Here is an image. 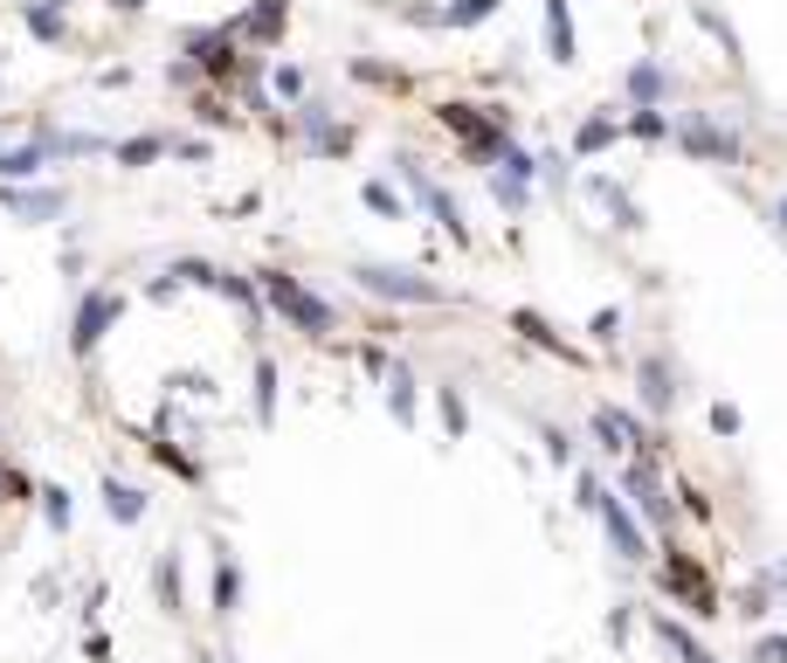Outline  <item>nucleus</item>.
I'll return each instance as SVG.
<instances>
[{
	"instance_id": "25",
	"label": "nucleus",
	"mask_w": 787,
	"mask_h": 663,
	"mask_svg": "<svg viewBox=\"0 0 787 663\" xmlns=\"http://www.w3.org/2000/svg\"><path fill=\"white\" fill-rule=\"evenodd\" d=\"M366 208H374V215H394V221H401V200H394V187H387V181H366Z\"/></svg>"
},
{
	"instance_id": "24",
	"label": "nucleus",
	"mask_w": 787,
	"mask_h": 663,
	"mask_svg": "<svg viewBox=\"0 0 787 663\" xmlns=\"http://www.w3.org/2000/svg\"><path fill=\"white\" fill-rule=\"evenodd\" d=\"M160 139H131V145H118V166H145V160H160Z\"/></svg>"
},
{
	"instance_id": "6",
	"label": "nucleus",
	"mask_w": 787,
	"mask_h": 663,
	"mask_svg": "<svg viewBox=\"0 0 787 663\" xmlns=\"http://www.w3.org/2000/svg\"><path fill=\"white\" fill-rule=\"evenodd\" d=\"M594 512L608 519V540H615V553H622V559H649V546H643V525L622 512V498H608V491H601V504H594Z\"/></svg>"
},
{
	"instance_id": "4",
	"label": "nucleus",
	"mask_w": 787,
	"mask_h": 663,
	"mask_svg": "<svg viewBox=\"0 0 787 663\" xmlns=\"http://www.w3.org/2000/svg\"><path fill=\"white\" fill-rule=\"evenodd\" d=\"M435 118L450 124V132H456L470 152H505V139H497V124H484V118H477V105H442Z\"/></svg>"
},
{
	"instance_id": "31",
	"label": "nucleus",
	"mask_w": 787,
	"mask_h": 663,
	"mask_svg": "<svg viewBox=\"0 0 787 663\" xmlns=\"http://www.w3.org/2000/svg\"><path fill=\"white\" fill-rule=\"evenodd\" d=\"M753 663H787V635H767V643L753 650Z\"/></svg>"
},
{
	"instance_id": "36",
	"label": "nucleus",
	"mask_w": 787,
	"mask_h": 663,
	"mask_svg": "<svg viewBox=\"0 0 787 663\" xmlns=\"http://www.w3.org/2000/svg\"><path fill=\"white\" fill-rule=\"evenodd\" d=\"M111 8H145V0H111Z\"/></svg>"
},
{
	"instance_id": "11",
	"label": "nucleus",
	"mask_w": 787,
	"mask_h": 663,
	"mask_svg": "<svg viewBox=\"0 0 787 663\" xmlns=\"http://www.w3.org/2000/svg\"><path fill=\"white\" fill-rule=\"evenodd\" d=\"M636 380H643V407H656V415H664V407L677 401V388H670V367H664V360H643V373H636Z\"/></svg>"
},
{
	"instance_id": "35",
	"label": "nucleus",
	"mask_w": 787,
	"mask_h": 663,
	"mask_svg": "<svg viewBox=\"0 0 787 663\" xmlns=\"http://www.w3.org/2000/svg\"><path fill=\"white\" fill-rule=\"evenodd\" d=\"M774 228H780V236H787V194L774 200Z\"/></svg>"
},
{
	"instance_id": "23",
	"label": "nucleus",
	"mask_w": 787,
	"mask_h": 663,
	"mask_svg": "<svg viewBox=\"0 0 787 663\" xmlns=\"http://www.w3.org/2000/svg\"><path fill=\"white\" fill-rule=\"evenodd\" d=\"M8 208H14V215H56L63 200H56V194H8Z\"/></svg>"
},
{
	"instance_id": "9",
	"label": "nucleus",
	"mask_w": 787,
	"mask_h": 663,
	"mask_svg": "<svg viewBox=\"0 0 787 663\" xmlns=\"http://www.w3.org/2000/svg\"><path fill=\"white\" fill-rule=\"evenodd\" d=\"M628 498L643 504V519H649V525H670V491L649 477V464H636V470H628Z\"/></svg>"
},
{
	"instance_id": "26",
	"label": "nucleus",
	"mask_w": 787,
	"mask_h": 663,
	"mask_svg": "<svg viewBox=\"0 0 787 663\" xmlns=\"http://www.w3.org/2000/svg\"><path fill=\"white\" fill-rule=\"evenodd\" d=\"M29 29H35L42 42H63V14H56V8H29Z\"/></svg>"
},
{
	"instance_id": "28",
	"label": "nucleus",
	"mask_w": 787,
	"mask_h": 663,
	"mask_svg": "<svg viewBox=\"0 0 787 663\" xmlns=\"http://www.w3.org/2000/svg\"><path fill=\"white\" fill-rule=\"evenodd\" d=\"M497 8V0H456V8H450V21H456V29H463V21H484Z\"/></svg>"
},
{
	"instance_id": "16",
	"label": "nucleus",
	"mask_w": 787,
	"mask_h": 663,
	"mask_svg": "<svg viewBox=\"0 0 787 663\" xmlns=\"http://www.w3.org/2000/svg\"><path fill=\"white\" fill-rule=\"evenodd\" d=\"M656 629H664V643L684 656V663H704V650H698V635L684 629V622H670V616H656Z\"/></svg>"
},
{
	"instance_id": "17",
	"label": "nucleus",
	"mask_w": 787,
	"mask_h": 663,
	"mask_svg": "<svg viewBox=\"0 0 787 663\" xmlns=\"http://www.w3.org/2000/svg\"><path fill=\"white\" fill-rule=\"evenodd\" d=\"M628 97H636V105H656V97H664V69L636 63V69H628Z\"/></svg>"
},
{
	"instance_id": "1",
	"label": "nucleus",
	"mask_w": 787,
	"mask_h": 663,
	"mask_svg": "<svg viewBox=\"0 0 787 663\" xmlns=\"http://www.w3.org/2000/svg\"><path fill=\"white\" fill-rule=\"evenodd\" d=\"M262 297H270L277 312L298 325V332H319V339H325V332H338V312H332V304H325V297H311V291L298 284V276H283V270L262 276Z\"/></svg>"
},
{
	"instance_id": "14",
	"label": "nucleus",
	"mask_w": 787,
	"mask_h": 663,
	"mask_svg": "<svg viewBox=\"0 0 787 663\" xmlns=\"http://www.w3.org/2000/svg\"><path fill=\"white\" fill-rule=\"evenodd\" d=\"M546 42H553V56L573 63V21H567V0H546Z\"/></svg>"
},
{
	"instance_id": "12",
	"label": "nucleus",
	"mask_w": 787,
	"mask_h": 663,
	"mask_svg": "<svg viewBox=\"0 0 787 663\" xmlns=\"http://www.w3.org/2000/svg\"><path fill=\"white\" fill-rule=\"evenodd\" d=\"M283 21H291V8H283V0H256L242 29H249L256 42H277V35H283Z\"/></svg>"
},
{
	"instance_id": "18",
	"label": "nucleus",
	"mask_w": 787,
	"mask_h": 663,
	"mask_svg": "<svg viewBox=\"0 0 787 663\" xmlns=\"http://www.w3.org/2000/svg\"><path fill=\"white\" fill-rule=\"evenodd\" d=\"M608 139H615V118H587L581 132H573V152H601Z\"/></svg>"
},
{
	"instance_id": "29",
	"label": "nucleus",
	"mask_w": 787,
	"mask_h": 663,
	"mask_svg": "<svg viewBox=\"0 0 787 663\" xmlns=\"http://www.w3.org/2000/svg\"><path fill=\"white\" fill-rule=\"evenodd\" d=\"M42 512L48 525H69V491H42Z\"/></svg>"
},
{
	"instance_id": "30",
	"label": "nucleus",
	"mask_w": 787,
	"mask_h": 663,
	"mask_svg": "<svg viewBox=\"0 0 787 663\" xmlns=\"http://www.w3.org/2000/svg\"><path fill=\"white\" fill-rule=\"evenodd\" d=\"M546 456H553V464H573V443H567V428H546Z\"/></svg>"
},
{
	"instance_id": "10",
	"label": "nucleus",
	"mask_w": 787,
	"mask_h": 663,
	"mask_svg": "<svg viewBox=\"0 0 787 663\" xmlns=\"http://www.w3.org/2000/svg\"><path fill=\"white\" fill-rule=\"evenodd\" d=\"M187 48L201 56L207 76H228V69H235V35H228V29H207V35H194Z\"/></svg>"
},
{
	"instance_id": "15",
	"label": "nucleus",
	"mask_w": 787,
	"mask_h": 663,
	"mask_svg": "<svg viewBox=\"0 0 787 663\" xmlns=\"http://www.w3.org/2000/svg\"><path fill=\"white\" fill-rule=\"evenodd\" d=\"M42 152H48V145H21V152H0V181H29V173H42Z\"/></svg>"
},
{
	"instance_id": "37",
	"label": "nucleus",
	"mask_w": 787,
	"mask_h": 663,
	"mask_svg": "<svg viewBox=\"0 0 787 663\" xmlns=\"http://www.w3.org/2000/svg\"><path fill=\"white\" fill-rule=\"evenodd\" d=\"M704 663H712V656H704Z\"/></svg>"
},
{
	"instance_id": "33",
	"label": "nucleus",
	"mask_w": 787,
	"mask_h": 663,
	"mask_svg": "<svg viewBox=\"0 0 787 663\" xmlns=\"http://www.w3.org/2000/svg\"><path fill=\"white\" fill-rule=\"evenodd\" d=\"M712 428H719V436H732V428H740V407L719 401V407H712Z\"/></svg>"
},
{
	"instance_id": "22",
	"label": "nucleus",
	"mask_w": 787,
	"mask_h": 663,
	"mask_svg": "<svg viewBox=\"0 0 787 663\" xmlns=\"http://www.w3.org/2000/svg\"><path fill=\"white\" fill-rule=\"evenodd\" d=\"M511 325H518V332H525V339H532V346H560V332H553V325H546L539 312H518Z\"/></svg>"
},
{
	"instance_id": "7",
	"label": "nucleus",
	"mask_w": 787,
	"mask_h": 663,
	"mask_svg": "<svg viewBox=\"0 0 787 663\" xmlns=\"http://www.w3.org/2000/svg\"><path fill=\"white\" fill-rule=\"evenodd\" d=\"M664 588H677V595L698 608V616H719V601H712V588H704V574L691 567V559H670V567H664Z\"/></svg>"
},
{
	"instance_id": "3",
	"label": "nucleus",
	"mask_w": 787,
	"mask_h": 663,
	"mask_svg": "<svg viewBox=\"0 0 787 663\" xmlns=\"http://www.w3.org/2000/svg\"><path fill=\"white\" fill-rule=\"evenodd\" d=\"M118 325V297L111 291H90L84 304H76V332H69V346L76 352H97V339Z\"/></svg>"
},
{
	"instance_id": "19",
	"label": "nucleus",
	"mask_w": 787,
	"mask_h": 663,
	"mask_svg": "<svg viewBox=\"0 0 787 663\" xmlns=\"http://www.w3.org/2000/svg\"><path fill=\"white\" fill-rule=\"evenodd\" d=\"M270 407H277V367H270V360H256V415L270 422Z\"/></svg>"
},
{
	"instance_id": "5",
	"label": "nucleus",
	"mask_w": 787,
	"mask_h": 663,
	"mask_svg": "<svg viewBox=\"0 0 787 663\" xmlns=\"http://www.w3.org/2000/svg\"><path fill=\"white\" fill-rule=\"evenodd\" d=\"M677 139H684V152H698V160H740V139L719 132V124H704V118H677Z\"/></svg>"
},
{
	"instance_id": "27",
	"label": "nucleus",
	"mask_w": 787,
	"mask_h": 663,
	"mask_svg": "<svg viewBox=\"0 0 787 663\" xmlns=\"http://www.w3.org/2000/svg\"><path fill=\"white\" fill-rule=\"evenodd\" d=\"M497 200H505V208H525V181H518V173H497Z\"/></svg>"
},
{
	"instance_id": "21",
	"label": "nucleus",
	"mask_w": 787,
	"mask_h": 663,
	"mask_svg": "<svg viewBox=\"0 0 787 663\" xmlns=\"http://www.w3.org/2000/svg\"><path fill=\"white\" fill-rule=\"evenodd\" d=\"M235 595H242V574H235L228 559H222V567H215V608H222V616L235 608Z\"/></svg>"
},
{
	"instance_id": "34",
	"label": "nucleus",
	"mask_w": 787,
	"mask_h": 663,
	"mask_svg": "<svg viewBox=\"0 0 787 663\" xmlns=\"http://www.w3.org/2000/svg\"><path fill=\"white\" fill-rule=\"evenodd\" d=\"M594 339H622V312H601L594 318Z\"/></svg>"
},
{
	"instance_id": "32",
	"label": "nucleus",
	"mask_w": 787,
	"mask_h": 663,
	"mask_svg": "<svg viewBox=\"0 0 787 663\" xmlns=\"http://www.w3.org/2000/svg\"><path fill=\"white\" fill-rule=\"evenodd\" d=\"M160 595L180 601V567H173V559H160Z\"/></svg>"
},
{
	"instance_id": "20",
	"label": "nucleus",
	"mask_w": 787,
	"mask_h": 663,
	"mask_svg": "<svg viewBox=\"0 0 787 663\" xmlns=\"http://www.w3.org/2000/svg\"><path fill=\"white\" fill-rule=\"evenodd\" d=\"M435 407H442V428H450V436H463V428H470V407H463V394H456V388H442V401H435Z\"/></svg>"
},
{
	"instance_id": "8",
	"label": "nucleus",
	"mask_w": 787,
	"mask_h": 663,
	"mask_svg": "<svg viewBox=\"0 0 787 663\" xmlns=\"http://www.w3.org/2000/svg\"><path fill=\"white\" fill-rule=\"evenodd\" d=\"M594 436L608 443V449H649L643 422H636V415H622V407H601V415H594Z\"/></svg>"
},
{
	"instance_id": "13",
	"label": "nucleus",
	"mask_w": 787,
	"mask_h": 663,
	"mask_svg": "<svg viewBox=\"0 0 787 663\" xmlns=\"http://www.w3.org/2000/svg\"><path fill=\"white\" fill-rule=\"evenodd\" d=\"M104 512H111L118 525H139L145 519V498L131 491V483H104Z\"/></svg>"
},
{
	"instance_id": "2",
	"label": "nucleus",
	"mask_w": 787,
	"mask_h": 663,
	"mask_svg": "<svg viewBox=\"0 0 787 663\" xmlns=\"http://www.w3.org/2000/svg\"><path fill=\"white\" fill-rule=\"evenodd\" d=\"M359 284L374 291V297H394V304H442V284H429V276H414V270H380V263H366Z\"/></svg>"
}]
</instances>
